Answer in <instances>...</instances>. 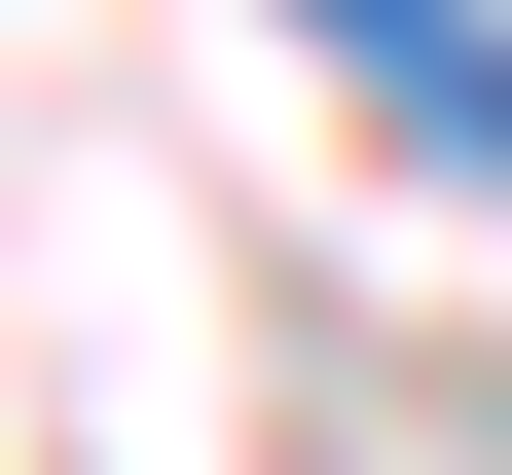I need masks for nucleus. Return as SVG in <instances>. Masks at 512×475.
<instances>
[{"mask_svg":"<svg viewBox=\"0 0 512 475\" xmlns=\"http://www.w3.org/2000/svg\"><path fill=\"white\" fill-rule=\"evenodd\" d=\"M293 37H330V74L403 110L439 183H512V0H293Z\"/></svg>","mask_w":512,"mask_h":475,"instance_id":"nucleus-1","label":"nucleus"}]
</instances>
